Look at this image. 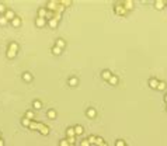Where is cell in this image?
Listing matches in <instances>:
<instances>
[{
    "instance_id": "obj_27",
    "label": "cell",
    "mask_w": 167,
    "mask_h": 146,
    "mask_svg": "<svg viewBox=\"0 0 167 146\" xmlns=\"http://www.w3.org/2000/svg\"><path fill=\"white\" fill-rule=\"evenodd\" d=\"M14 56H15V52H14V51H11V49H7V58L13 59Z\"/></svg>"
},
{
    "instance_id": "obj_30",
    "label": "cell",
    "mask_w": 167,
    "mask_h": 146,
    "mask_svg": "<svg viewBox=\"0 0 167 146\" xmlns=\"http://www.w3.org/2000/svg\"><path fill=\"white\" fill-rule=\"evenodd\" d=\"M164 88H166V83H164V82H159L157 90H164Z\"/></svg>"
},
{
    "instance_id": "obj_12",
    "label": "cell",
    "mask_w": 167,
    "mask_h": 146,
    "mask_svg": "<svg viewBox=\"0 0 167 146\" xmlns=\"http://www.w3.org/2000/svg\"><path fill=\"white\" fill-rule=\"evenodd\" d=\"M67 82H69V84H70V86H76V84H79V79H77V77H75V76L69 77V80H67Z\"/></svg>"
},
{
    "instance_id": "obj_3",
    "label": "cell",
    "mask_w": 167,
    "mask_h": 146,
    "mask_svg": "<svg viewBox=\"0 0 167 146\" xmlns=\"http://www.w3.org/2000/svg\"><path fill=\"white\" fill-rule=\"evenodd\" d=\"M4 17L7 18V20H10V21H11V20H14L15 18V13L13 11V10H6V11H4Z\"/></svg>"
},
{
    "instance_id": "obj_19",
    "label": "cell",
    "mask_w": 167,
    "mask_h": 146,
    "mask_svg": "<svg viewBox=\"0 0 167 146\" xmlns=\"http://www.w3.org/2000/svg\"><path fill=\"white\" fill-rule=\"evenodd\" d=\"M9 49H11V51L17 52V49H18V44H17V42H10V45H9Z\"/></svg>"
},
{
    "instance_id": "obj_4",
    "label": "cell",
    "mask_w": 167,
    "mask_h": 146,
    "mask_svg": "<svg viewBox=\"0 0 167 146\" xmlns=\"http://www.w3.org/2000/svg\"><path fill=\"white\" fill-rule=\"evenodd\" d=\"M38 131H40L42 135H48L49 134V128L46 126L45 124H40V126H38Z\"/></svg>"
},
{
    "instance_id": "obj_22",
    "label": "cell",
    "mask_w": 167,
    "mask_h": 146,
    "mask_svg": "<svg viewBox=\"0 0 167 146\" xmlns=\"http://www.w3.org/2000/svg\"><path fill=\"white\" fill-rule=\"evenodd\" d=\"M40 124H41V122H36V121H31V124H30V128H31V129H38V126H40Z\"/></svg>"
},
{
    "instance_id": "obj_32",
    "label": "cell",
    "mask_w": 167,
    "mask_h": 146,
    "mask_svg": "<svg viewBox=\"0 0 167 146\" xmlns=\"http://www.w3.org/2000/svg\"><path fill=\"white\" fill-rule=\"evenodd\" d=\"M59 146H69V142H67V139H61V142H59Z\"/></svg>"
},
{
    "instance_id": "obj_35",
    "label": "cell",
    "mask_w": 167,
    "mask_h": 146,
    "mask_svg": "<svg viewBox=\"0 0 167 146\" xmlns=\"http://www.w3.org/2000/svg\"><path fill=\"white\" fill-rule=\"evenodd\" d=\"M67 142H69V145H75V136L67 138Z\"/></svg>"
},
{
    "instance_id": "obj_31",
    "label": "cell",
    "mask_w": 167,
    "mask_h": 146,
    "mask_svg": "<svg viewBox=\"0 0 167 146\" xmlns=\"http://www.w3.org/2000/svg\"><path fill=\"white\" fill-rule=\"evenodd\" d=\"M91 143L88 142V139H83L82 142H80V146H90Z\"/></svg>"
},
{
    "instance_id": "obj_37",
    "label": "cell",
    "mask_w": 167,
    "mask_h": 146,
    "mask_svg": "<svg viewBox=\"0 0 167 146\" xmlns=\"http://www.w3.org/2000/svg\"><path fill=\"white\" fill-rule=\"evenodd\" d=\"M0 11H6V7H4V4L0 3Z\"/></svg>"
},
{
    "instance_id": "obj_15",
    "label": "cell",
    "mask_w": 167,
    "mask_h": 146,
    "mask_svg": "<svg viewBox=\"0 0 167 146\" xmlns=\"http://www.w3.org/2000/svg\"><path fill=\"white\" fill-rule=\"evenodd\" d=\"M164 6H166V3H164L163 0H156V3H155L156 9H163Z\"/></svg>"
},
{
    "instance_id": "obj_8",
    "label": "cell",
    "mask_w": 167,
    "mask_h": 146,
    "mask_svg": "<svg viewBox=\"0 0 167 146\" xmlns=\"http://www.w3.org/2000/svg\"><path fill=\"white\" fill-rule=\"evenodd\" d=\"M66 135H67V138H70V136H76V132H75V126H69L66 129Z\"/></svg>"
},
{
    "instance_id": "obj_40",
    "label": "cell",
    "mask_w": 167,
    "mask_h": 146,
    "mask_svg": "<svg viewBox=\"0 0 167 146\" xmlns=\"http://www.w3.org/2000/svg\"><path fill=\"white\" fill-rule=\"evenodd\" d=\"M164 101H166V104H167V94L164 96Z\"/></svg>"
},
{
    "instance_id": "obj_14",
    "label": "cell",
    "mask_w": 167,
    "mask_h": 146,
    "mask_svg": "<svg viewBox=\"0 0 167 146\" xmlns=\"http://www.w3.org/2000/svg\"><path fill=\"white\" fill-rule=\"evenodd\" d=\"M101 76H103V79H105V80H109V77L113 76V75H111V72H109V70H103V73H101Z\"/></svg>"
},
{
    "instance_id": "obj_17",
    "label": "cell",
    "mask_w": 167,
    "mask_h": 146,
    "mask_svg": "<svg viewBox=\"0 0 167 146\" xmlns=\"http://www.w3.org/2000/svg\"><path fill=\"white\" fill-rule=\"evenodd\" d=\"M23 79H24L25 82H31V80H32V76H31V73L25 72L24 75H23Z\"/></svg>"
},
{
    "instance_id": "obj_5",
    "label": "cell",
    "mask_w": 167,
    "mask_h": 146,
    "mask_svg": "<svg viewBox=\"0 0 167 146\" xmlns=\"http://www.w3.org/2000/svg\"><path fill=\"white\" fill-rule=\"evenodd\" d=\"M46 14H48V9H45V7H40L38 9V17L46 18Z\"/></svg>"
},
{
    "instance_id": "obj_34",
    "label": "cell",
    "mask_w": 167,
    "mask_h": 146,
    "mask_svg": "<svg viewBox=\"0 0 167 146\" xmlns=\"http://www.w3.org/2000/svg\"><path fill=\"white\" fill-rule=\"evenodd\" d=\"M101 143H104V139L100 136V138H97V139H96V145H97V146H100Z\"/></svg>"
},
{
    "instance_id": "obj_16",
    "label": "cell",
    "mask_w": 167,
    "mask_h": 146,
    "mask_svg": "<svg viewBox=\"0 0 167 146\" xmlns=\"http://www.w3.org/2000/svg\"><path fill=\"white\" fill-rule=\"evenodd\" d=\"M46 115H48V118L55 119V118H56V111H55V110H49L48 113H46Z\"/></svg>"
},
{
    "instance_id": "obj_18",
    "label": "cell",
    "mask_w": 167,
    "mask_h": 146,
    "mask_svg": "<svg viewBox=\"0 0 167 146\" xmlns=\"http://www.w3.org/2000/svg\"><path fill=\"white\" fill-rule=\"evenodd\" d=\"M32 105H34V108L40 110L41 107H42V103H41L40 100H34V101H32Z\"/></svg>"
},
{
    "instance_id": "obj_23",
    "label": "cell",
    "mask_w": 167,
    "mask_h": 146,
    "mask_svg": "<svg viewBox=\"0 0 167 146\" xmlns=\"http://www.w3.org/2000/svg\"><path fill=\"white\" fill-rule=\"evenodd\" d=\"M21 124H23V125H24V126H28V128H30V124H31V119H28V118H25V117H24V118H23V119H21Z\"/></svg>"
},
{
    "instance_id": "obj_11",
    "label": "cell",
    "mask_w": 167,
    "mask_h": 146,
    "mask_svg": "<svg viewBox=\"0 0 167 146\" xmlns=\"http://www.w3.org/2000/svg\"><path fill=\"white\" fill-rule=\"evenodd\" d=\"M86 114H87V117H90V118H94V117L97 115V113H96V110H94V108H87Z\"/></svg>"
},
{
    "instance_id": "obj_6",
    "label": "cell",
    "mask_w": 167,
    "mask_h": 146,
    "mask_svg": "<svg viewBox=\"0 0 167 146\" xmlns=\"http://www.w3.org/2000/svg\"><path fill=\"white\" fill-rule=\"evenodd\" d=\"M55 46H58V48L63 49L65 46H66V42H65L62 38H58V40H56V42H55Z\"/></svg>"
},
{
    "instance_id": "obj_20",
    "label": "cell",
    "mask_w": 167,
    "mask_h": 146,
    "mask_svg": "<svg viewBox=\"0 0 167 146\" xmlns=\"http://www.w3.org/2000/svg\"><path fill=\"white\" fill-rule=\"evenodd\" d=\"M75 132H76V135H82L83 134V126L82 125H76V126H75Z\"/></svg>"
},
{
    "instance_id": "obj_43",
    "label": "cell",
    "mask_w": 167,
    "mask_h": 146,
    "mask_svg": "<svg viewBox=\"0 0 167 146\" xmlns=\"http://www.w3.org/2000/svg\"><path fill=\"white\" fill-rule=\"evenodd\" d=\"M166 108H167V107H166Z\"/></svg>"
},
{
    "instance_id": "obj_2",
    "label": "cell",
    "mask_w": 167,
    "mask_h": 146,
    "mask_svg": "<svg viewBox=\"0 0 167 146\" xmlns=\"http://www.w3.org/2000/svg\"><path fill=\"white\" fill-rule=\"evenodd\" d=\"M35 24H36V27H44V25L48 24V21H46V18L36 17V18H35Z\"/></svg>"
},
{
    "instance_id": "obj_36",
    "label": "cell",
    "mask_w": 167,
    "mask_h": 146,
    "mask_svg": "<svg viewBox=\"0 0 167 146\" xmlns=\"http://www.w3.org/2000/svg\"><path fill=\"white\" fill-rule=\"evenodd\" d=\"M96 139H97V136H94V135H93V136L88 138V142H90V143H96Z\"/></svg>"
},
{
    "instance_id": "obj_29",
    "label": "cell",
    "mask_w": 167,
    "mask_h": 146,
    "mask_svg": "<svg viewBox=\"0 0 167 146\" xmlns=\"http://www.w3.org/2000/svg\"><path fill=\"white\" fill-rule=\"evenodd\" d=\"M25 118H28V119H31V121H32L34 113H32V111H27V114H25Z\"/></svg>"
},
{
    "instance_id": "obj_21",
    "label": "cell",
    "mask_w": 167,
    "mask_h": 146,
    "mask_svg": "<svg viewBox=\"0 0 167 146\" xmlns=\"http://www.w3.org/2000/svg\"><path fill=\"white\" fill-rule=\"evenodd\" d=\"M111 84H117L118 83V76H115V75H113V76L109 77V80H108Z\"/></svg>"
},
{
    "instance_id": "obj_39",
    "label": "cell",
    "mask_w": 167,
    "mask_h": 146,
    "mask_svg": "<svg viewBox=\"0 0 167 146\" xmlns=\"http://www.w3.org/2000/svg\"><path fill=\"white\" fill-rule=\"evenodd\" d=\"M100 146H108V145H107V143H105V142H104V143H101V145H100Z\"/></svg>"
},
{
    "instance_id": "obj_42",
    "label": "cell",
    "mask_w": 167,
    "mask_h": 146,
    "mask_svg": "<svg viewBox=\"0 0 167 146\" xmlns=\"http://www.w3.org/2000/svg\"><path fill=\"white\" fill-rule=\"evenodd\" d=\"M69 146H75V145H69Z\"/></svg>"
},
{
    "instance_id": "obj_24",
    "label": "cell",
    "mask_w": 167,
    "mask_h": 146,
    "mask_svg": "<svg viewBox=\"0 0 167 146\" xmlns=\"http://www.w3.org/2000/svg\"><path fill=\"white\" fill-rule=\"evenodd\" d=\"M59 4H61V6H63V7H67V6H70V4H72V2H70V0H62V2H59Z\"/></svg>"
},
{
    "instance_id": "obj_9",
    "label": "cell",
    "mask_w": 167,
    "mask_h": 146,
    "mask_svg": "<svg viewBox=\"0 0 167 146\" xmlns=\"http://www.w3.org/2000/svg\"><path fill=\"white\" fill-rule=\"evenodd\" d=\"M122 4H124V7L126 10H131L132 7H134V2L132 0H126V2H122Z\"/></svg>"
},
{
    "instance_id": "obj_28",
    "label": "cell",
    "mask_w": 167,
    "mask_h": 146,
    "mask_svg": "<svg viewBox=\"0 0 167 146\" xmlns=\"http://www.w3.org/2000/svg\"><path fill=\"white\" fill-rule=\"evenodd\" d=\"M61 17H62V11H55L53 13V18H56V20H61Z\"/></svg>"
},
{
    "instance_id": "obj_33",
    "label": "cell",
    "mask_w": 167,
    "mask_h": 146,
    "mask_svg": "<svg viewBox=\"0 0 167 146\" xmlns=\"http://www.w3.org/2000/svg\"><path fill=\"white\" fill-rule=\"evenodd\" d=\"M115 146H126V145H125V142H124L122 139H118V140L115 142Z\"/></svg>"
},
{
    "instance_id": "obj_41",
    "label": "cell",
    "mask_w": 167,
    "mask_h": 146,
    "mask_svg": "<svg viewBox=\"0 0 167 146\" xmlns=\"http://www.w3.org/2000/svg\"><path fill=\"white\" fill-rule=\"evenodd\" d=\"M0 139H2V132H0Z\"/></svg>"
},
{
    "instance_id": "obj_10",
    "label": "cell",
    "mask_w": 167,
    "mask_h": 146,
    "mask_svg": "<svg viewBox=\"0 0 167 146\" xmlns=\"http://www.w3.org/2000/svg\"><path fill=\"white\" fill-rule=\"evenodd\" d=\"M48 25L51 28H56L58 27V20H56V18H51V20H48Z\"/></svg>"
},
{
    "instance_id": "obj_13",
    "label": "cell",
    "mask_w": 167,
    "mask_h": 146,
    "mask_svg": "<svg viewBox=\"0 0 167 146\" xmlns=\"http://www.w3.org/2000/svg\"><path fill=\"white\" fill-rule=\"evenodd\" d=\"M11 24H13V27H20V25H21V18L15 17L14 20H11Z\"/></svg>"
},
{
    "instance_id": "obj_38",
    "label": "cell",
    "mask_w": 167,
    "mask_h": 146,
    "mask_svg": "<svg viewBox=\"0 0 167 146\" xmlns=\"http://www.w3.org/2000/svg\"><path fill=\"white\" fill-rule=\"evenodd\" d=\"M0 146H4V142H3V139H0Z\"/></svg>"
},
{
    "instance_id": "obj_7",
    "label": "cell",
    "mask_w": 167,
    "mask_h": 146,
    "mask_svg": "<svg viewBox=\"0 0 167 146\" xmlns=\"http://www.w3.org/2000/svg\"><path fill=\"white\" fill-rule=\"evenodd\" d=\"M149 86H150L152 88H157V86H159V80H157V79H155V77L149 79Z\"/></svg>"
},
{
    "instance_id": "obj_1",
    "label": "cell",
    "mask_w": 167,
    "mask_h": 146,
    "mask_svg": "<svg viewBox=\"0 0 167 146\" xmlns=\"http://www.w3.org/2000/svg\"><path fill=\"white\" fill-rule=\"evenodd\" d=\"M114 10H115V13H117V14H119V15H125V14H126V11H128V10L124 7L122 2H117L115 6H114Z\"/></svg>"
},
{
    "instance_id": "obj_25",
    "label": "cell",
    "mask_w": 167,
    "mask_h": 146,
    "mask_svg": "<svg viewBox=\"0 0 167 146\" xmlns=\"http://www.w3.org/2000/svg\"><path fill=\"white\" fill-rule=\"evenodd\" d=\"M61 52H62V49H61V48H58V46H52V53H55V55H61Z\"/></svg>"
},
{
    "instance_id": "obj_26",
    "label": "cell",
    "mask_w": 167,
    "mask_h": 146,
    "mask_svg": "<svg viewBox=\"0 0 167 146\" xmlns=\"http://www.w3.org/2000/svg\"><path fill=\"white\" fill-rule=\"evenodd\" d=\"M7 23H9V20H7L4 15H0V25H6Z\"/></svg>"
}]
</instances>
